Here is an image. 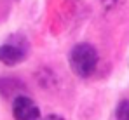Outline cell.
<instances>
[{"label":"cell","mask_w":129,"mask_h":120,"mask_svg":"<svg viewBox=\"0 0 129 120\" xmlns=\"http://www.w3.org/2000/svg\"><path fill=\"white\" fill-rule=\"evenodd\" d=\"M115 118L117 120H129V99H122L117 104Z\"/></svg>","instance_id":"obj_4"},{"label":"cell","mask_w":129,"mask_h":120,"mask_svg":"<svg viewBox=\"0 0 129 120\" xmlns=\"http://www.w3.org/2000/svg\"><path fill=\"white\" fill-rule=\"evenodd\" d=\"M12 117L14 120H42L40 110L35 101L26 96H16L12 101Z\"/></svg>","instance_id":"obj_3"},{"label":"cell","mask_w":129,"mask_h":120,"mask_svg":"<svg viewBox=\"0 0 129 120\" xmlns=\"http://www.w3.org/2000/svg\"><path fill=\"white\" fill-rule=\"evenodd\" d=\"M42 120H63L59 115H54V113H51V115H47V117H44Z\"/></svg>","instance_id":"obj_5"},{"label":"cell","mask_w":129,"mask_h":120,"mask_svg":"<svg viewBox=\"0 0 129 120\" xmlns=\"http://www.w3.org/2000/svg\"><path fill=\"white\" fill-rule=\"evenodd\" d=\"M68 61H70L72 71L77 77L86 78V77H91L94 73L100 58H98V52H96V49L92 45H89V44H77L72 49Z\"/></svg>","instance_id":"obj_1"},{"label":"cell","mask_w":129,"mask_h":120,"mask_svg":"<svg viewBox=\"0 0 129 120\" xmlns=\"http://www.w3.org/2000/svg\"><path fill=\"white\" fill-rule=\"evenodd\" d=\"M105 2V5H115V4H119V0H103Z\"/></svg>","instance_id":"obj_6"},{"label":"cell","mask_w":129,"mask_h":120,"mask_svg":"<svg viewBox=\"0 0 129 120\" xmlns=\"http://www.w3.org/2000/svg\"><path fill=\"white\" fill-rule=\"evenodd\" d=\"M30 44L21 35H12L0 45V63L5 66H16L26 59Z\"/></svg>","instance_id":"obj_2"}]
</instances>
